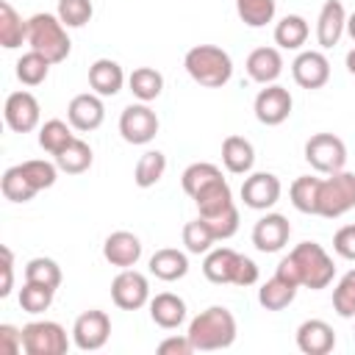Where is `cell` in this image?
Instances as JSON below:
<instances>
[{"label":"cell","instance_id":"1","mask_svg":"<svg viewBox=\"0 0 355 355\" xmlns=\"http://www.w3.org/2000/svg\"><path fill=\"white\" fill-rule=\"evenodd\" d=\"M236 316L225 305H211L200 311L189 322V341L194 344V352H214V349H227L236 341Z\"/></svg>","mask_w":355,"mask_h":355},{"label":"cell","instance_id":"2","mask_svg":"<svg viewBox=\"0 0 355 355\" xmlns=\"http://www.w3.org/2000/svg\"><path fill=\"white\" fill-rule=\"evenodd\" d=\"M183 67H186L189 78L205 89H222L233 75V61H230L227 50H222L216 44H194L186 53Z\"/></svg>","mask_w":355,"mask_h":355},{"label":"cell","instance_id":"3","mask_svg":"<svg viewBox=\"0 0 355 355\" xmlns=\"http://www.w3.org/2000/svg\"><path fill=\"white\" fill-rule=\"evenodd\" d=\"M28 44H31V50L42 53L50 64L67 61V55L72 50L67 25L58 19V14H47V11H39L28 19Z\"/></svg>","mask_w":355,"mask_h":355},{"label":"cell","instance_id":"4","mask_svg":"<svg viewBox=\"0 0 355 355\" xmlns=\"http://www.w3.org/2000/svg\"><path fill=\"white\" fill-rule=\"evenodd\" d=\"M288 258L294 261V269H297V277H300V286L311 288V291H319V288H327L336 277V266H333V258L324 252L322 244L316 241H302L297 244Z\"/></svg>","mask_w":355,"mask_h":355},{"label":"cell","instance_id":"5","mask_svg":"<svg viewBox=\"0 0 355 355\" xmlns=\"http://www.w3.org/2000/svg\"><path fill=\"white\" fill-rule=\"evenodd\" d=\"M355 208V172H333L319 183V214L324 219H338Z\"/></svg>","mask_w":355,"mask_h":355},{"label":"cell","instance_id":"6","mask_svg":"<svg viewBox=\"0 0 355 355\" xmlns=\"http://www.w3.org/2000/svg\"><path fill=\"white\" fill-rule=\"evenodd\" d=\"M22 349L25 355H64L69 349V338L58 322H28L22 327Z\"/></svg>","mask_w":355,"mask_h":355},{"label":"cell","instance_id":"7","mask_svg":"<svg viewBox=\"0 0 355 355\" xmlns=\"http://www.w3.org/2000/svg\"><path fill=\"white\" fill-rule=\"evenodd\" d=\"M305 161L322 175L341 172L347 164V144L333 133H313L305 141Z\"/></svg>","mask_w":355,"mask_h":355},{"label":"cell","instance_id":"8","mask_svg":"<svg viewBox=\"0 0 355 355\" xmlns=\"http://www.w3.org/2000/svg\"><path fill=\"white\" fill-rule=\"evenodd\" d=\"M119 133L128 144H150L158 133V116L147 103H133L119 114Z\"/></svg>","mask_w":355,"mask_h":355},{"label":"cell","instance_id":"9","mask_svg":"<svg viewBox=\"0 0 355 355\" xmlns=\"http://www.w3.org/2000/svg\"><path fill=\"white\" fill-rule=\"evenodd\" d=\"M108 336H111V319H108L105 311H97V308L83 311L75 319V324H72V341L83 352L103 349L105 341H108Z\"/></svg>","mask_w":355,"mask_h":355},{"label":"cell","instance_id":"10","mask_svg":"<svg viewBox=\"0 0 355 355\" xmlns=\"http://www.w3.org/2000/svg\"><path fill=\"white\" fill-rule=\"evenodd\" d=\"M111 300L122 311H139L150 302V283L136 269H122L111 280Z\"/></svg>","mask_w":355,"mask_h":355},{"label":"cell","instance_id":"11","mask_svg":"<svg viewBox=\"0 0 355 355\" xmlns=\"http://www.w3.org/2000/svg\"><path fill=\"white\" fill-rule=\"evenodd\" d=\"M291 105H294V100H291L288 89H283V86H277V83H269L266 89H261V92L255 94L252 111H255V119H258L261 125L275 128V125H283V122L288 119Z\"/></svg>","mask_w":355,"mask_h":355},{"label":"cell","instance_id":"12","mask_svg":"<svg viewBox=\"0 0 355 355\" xmlns=\"http://www.w3.org/2000/svg\"><path fill=\"white\" fill-rule=\"evenodd\" d=\"M3 116H6V125L14 133H31V130L39 128L42 108H39V100L31 92H11L6 97Z\"/></svg>","mask_w":355,"mask_h":355},{"label":"cell","instance_id":"13","mask_svg":"<svg viewBox=\"0 0 355 355\" xmlns=\"http://www.w3.org/2000/svg\"><path fill=\"white\" fill-rule=\"evenodd\" d=\"M280 178L272 172H252L241 183V200L252 211H266L280 200Z\"/></svg>","mask_w":355,"mask_h":355},{"label":"cell","instance_id":"14","mask_svg":"<svg viewBox=\"0 0 355 355\" xmlns=\"http://www.w3.org/2000/svg\"><path fill=\"white\" fill-rule=\"evenodd\" d=\"M291 75H294L297 86H302V89H322L330 80V61L319 50H305L294 58Z\"/></svg>","mask_w":355,"mask_h":355},{"label":"cell","instance_id":"15","mask_svg":"<svg viewBox=\"0 0 355 355\" xmlns=\"http://www.w3.org/2000/svg\"><path fill=\"white\" fill-rule=\"evenodd\" d=\"M291 236V225L283 214H266L252 227V244L258 252H277L286 247Z\"/></svg>","mask_w":355,"mask_h":355},{"label":"cell","instance_id":"16","mask_svg":"<svg viewBox=\"0 0 355 355\" xmlns=\"http://www.w3.org/2000/svg\"><path fill=\"white\" fill-rule=\"evenodd\" d=\"M67 119L75 130L86 133V130H97L105 119V105L100 100V94H75L67 105Z\"/></svg>","mask_w":355,"mask_h":355},{"label":"cell","instance_id":"17","mask_svg":"<svg viewBox=\"0 0 355 355\" xmlns=\"http://www.w3.org/2000/svg\"><path fill=\"white\" fill-rule=\"evenodd\" d=\"M103 258L111 263V266H119V269H130L139 263L141 258V241L136 233L130 230H116L111 233L105 241H103Z\"/></svg>","mask_w":355,"mask_h":355},{"label":"cell","instance_id":"18","mask_svg":"<svg viewBox=\"0 0 355 355\" xmlns=\"http://www.w3.org/2000/svg\"><path fill=\"white\" fill-rule=\"evenodd\" d=\"M297 347L305 355H327L336 347V333L324 319H305L297 327Z\"/></svg>","mask_w":355,"mask_h":355},{"label":"cell","instance_id":"19","mask_svg":"<svg viewBox=\"0 0 355 355\" xmlns=\"http://www.w3.org/2000/svg\"><path fill=\"white\" fill-rule=\"evenodd\" d=\"M347 31V11H344V3L341 0H327L319 11V19H316V42L327 50L333 44H338L341 33Z\"/></svg>","mask_w":355,"mask_h":355},{"label":"cell","instance_id":"20","mask_svg":"<svg viewBox=\"0 0 355 355\" xmlns=\"http://www.w3.org/2000/svg\"><path fill=\"white\" fill-rule=\"evenodd\" d=\"M283 72V55L277 47H258L247 55V75L261 83V86H269L280 78Z\"/></svg>","mask_w":355,"mask_h":355},{"label":"cell","instance_id":"21","mask_svg":"<svg viewBox=\"0 0 355 355\" xmlns=\"http://www.w3.org/2000/svg\"><path fill=\"white\" fill-rule=\"evenodd\" d=\"M122 83H125V72L114 58H97L89 67V86L94 89V94L114 97L122 92Z\"/></svg>","mask_w":355,"mask_h":355},{"label":"cell","instance_id":"22","mask_svg":"<svg viewBox=\"0 0 355 355\" xmlns=\"http://www.w3.org/2000/svg\"><path fill=\"white\" fill-rule=\"evenodd\" d=\"M239 258L241 252L230 250V247H216V250H208L205 261H202V275L216 283V286H225V283H233L236 280V269H239Z\"/></svg>","mask_w":355,"mask_h":355},{"label":"cell","instance_id":"23","mask_svg":"<svg viewBox=\"0 0 355 355\" xmlns=\"http://www.w3.org/2000/svg\"><path fill=\"white\" fill-rule=\"evenodd\" d=\"M150 319L164 330H175L186 319V302L172 291H161L150 300Z\"/></svg>","mask_w":355,"mask_h":355},{"label":"cell","instance_id":"24","mask_svg":"<svg viewBox=\"0 0 355 355\" xmlns=\"http://www.w3.org/2000/svg\"><path fill=\"white\" fill-rule=\"evenodd\" d=\"M222 164L233 175H247L255 164V147L244 136H227L222 141Z\"/></svg>","mask_w":355,"mask_h":355},{"label":"cell","instance_id":"25","mask_svg":"<svg viewBox=\"0 0 355 355\" xmlns=\"http://www.w3.org/2000/svg\"><path fill=\"white\" fill-rule=\"evenodd\" d=\"M186 272H189V258H186V252H180L175 247L155 250L150 258V275H155L164 283L180 280V277H186Z\"/></svg>","mask_w":355,"mask_h":355},{"label":"cell","instance_id":"26","mask_svg":"<svg viewBox=\"0 0 355 355\" xmlns=\"http://www.w3.org/2000/svg\"><path fill=\"white\" fill-rule=\"evenodd\" d=\"M22 42H28V19H22L8 0H0V44L17 50Z\"/></svg>","mask_w":355,"mask_h":355},{"label":"cell","instance_id":"27","mask_svg":"<svg viewBox=\"0 0 355 355\" xmlns=\"http://www.w3.org/2000/svg\"><path fill=\"white\" fill-rule=\"evenodd\" d=\"M222 180V169L216 164H208V161H197V164H189L180 175V183H183V191L194 200L202 189H208L211 183Z\"/></svg>","mask_w":355,"mask_h":355},{"label":"cell","instance_id":"28","mask_svg":"<svg viewBox=\"0 0 355 355\" xmlns=\"http://www.w3.org/2000/svg\"><path fill=\"white\" fill-rule=\"evenodd\" d=\"M294 297H297V286L288 283V280H283V277H277V275L269 277L258 288V302L266 311H283V308H288L294 302Z\"/></svg>","mask_w":355,"mask_h":355},{"label":"cell","instance_id":"29","mask_svg":"<svg viewBox=\"0 0 355 355\" xmlns=\"http://www.w3.org/2000/svg\"><path fill=\"white\" fill-rule=\"evenodd\" d=\"M308 39V22L300 14H286L275 25V44L280 50H300Z\"/></svg>","mask_w":355,"mask_h":355},{"label":"cell","instance_id":"30","mask_svg":"<svg viewBox=\"0 0 355 355\" xmlns=\"http://www.w3.org/2000/svg\"><path fill=\"white\" fill-rule=\"evenodd\" d=\"M194 202H197L200 216H214V214H219V211L236 205V202H233V191H230V186H227L225 178L216 180V183H211L208 189H202V191L194 197Z\"/></svg>","mask_w":355,"mask_h":355},{"label":"cell","instance_id":"31","mask_svg":"<svg viewBox=\"0 0 355 355\" xmlns=\"http://www.w3.org/2000/svg\"><path fill=\"white\" fill-rule=\"evenodd\" d=\"M92 147L83 141V139H72L58 155H55V164H58V169L61 172H67V175H80V172H86L89 166H92Z\"/></svg>","mask_w":355,"mask_h":355},{"label":"cell","instance_id":"32","mask_svg":"<svg viewBox=\"0 0 355 355\" xmlns=\"http://www.w3.org/2000/svg\"><path fill=\"white\" fill-rule=\"evenodd\" d=\"M128 86H130L133 97H139L141 103H150L164 92V75L153 67H139V69L130 72Z\"/></svg>","mask_w":355,"mask_h":355},{"label":"cell","instance_id":"33","mask_svg":"<svg viewBox=\"0 0 355 355\" xmlns=\"http://www.w3.org/2000/svg\"><path fill=\"white\" fill-rule=\"evenodd\" d=\"M319 178H311V175H302L291 183L288 189V197H291V205L300 211V214H319Z\"/></svg>","mask_w":355,"mask_h":355},{"label":"cell","instance_id":"34","mask_svg":"<svg viewBox=\"0 0 355 355\" xmlns=\"http://www.w3.org/2000/svg\"><path fill=\"white\" fill-rule=\"evenodd\" d=\"M166 172V155L161 150H147L139 161H136V169H133V180L139 189H150L155 186Z\"/></svg>","mask_w":355,"mask_h":355},{"label":"cell","instance_id":"35","mask_svg":"<svg viewBox=\"0 0 355 355\" xmlns=\"http://www.w3.org/2000/svg\"><path fill=\"white\" fill-rule=\"evenodd\" d=\"M75 139L72 133V125H67L64 119H47L42 128H39V147L50 155H58L69 141Z\"/></svg>","mask_w":355,"mask_h":355},{"label":"cell","instance_id":"36","mask_svg":"<svg viewBox=\"0 0 355 355\" xmlns=\"http://www.w3.org/2000/svg\"><path fill=\"white\" fill-rule=\"evenodd\" d=\"M0 189H3V197H6L8 202H28V200H33V197L39 194V191L31 186V180L25 178V172H22L19 164H17V166H8V169L3 172Z\"/></svg>","mask_w":355,"mask_h":355},{"label":"cell","instance_id":"37","mask_svg":"<svg viewBox=\"0 0 355 355\" xmlns=\"http://www.w3.org/2000/svg\"><path fill=\"white\" fill-rule=\"evenodd\" d=\"M50 67H53V64H50L42 53L28 50V53L17 61V78H19V83H25V86H39V83L47 80Z\"/></svg>","mask_w":355,"mask_h":355},{"label":"cell","instance_id":"38","mask_svg":"<svg viewBox=\"0 0 355 355\" xmlns=\"http://www.w3.org/2000/svg\"><path fill=\"white\" fill-rule=\"evenodd\" d=\"M53 297H55V288L25 280V286L19 288V308L25 313H44L53 305Z\"/></svg>","mask_w":355,"mask_h":355},{"label":"cell","instance_id":"39","mask_svg":"<svg viewBox=\"0 0 355 355\" xmlns=\"http://www.w3.org/2000/svg\"><path fill=\"white\" fill-rule=\"evenodd\" d=\"M275 0H236V11L244 25L250 28H263L266 22L275 19Z\"/></svg>","mask_w":355,"mask_h":355},{"label":"cell","instance_id":"40","mask_svg":"<svg viewBox=\"0 0 355 355\" xmlns=\"http://www.w3.org/2000/svg\"><path fill=\"white\" fill-rule=\"evenodd\" d=\"M214 241H216V236H214V230L205 225V219H191V222H186L183 225V244H186V250L191 252V255H200V252H208L211 247H214Z\"/></svg>","mask_w":355,"mask_h":355},{"label":"cell","instance_id":"41","mask_svg":"<svg viewBox=\"0 0 355 355\" xmlns=\"http://www.w3.org/2000/svg\"><path fill=\"white\" fill-rule=\"evenodd\" d=\"M25 280L31 283H42V286H50V288H58L61 286V266L53 261V258H31L25 263Z\"/></svg>","mask_w":355,"mask_h":355},{"label":"cell","instance_id":"42","mask_svg":"<svg viewBox=\"0 0 355 355\" xmlns=\"http://www.w3.org/2000/svg\"><path fill=\"white\" fill-rule=\"evenodd\" d=\"M19 166H22L25 178L31 180V186H33L36 191L50 189V186L55 183V178H58V164L44 161V158H31V161H22Z\"/></svg>","mask_w":355,"mask_h":355},{"label":"cell","instance_id":"43","mask_svg":"<svg viewBox=\"0 0 355 355\" xmlns=\"http://www.w3.org/2000/svg\"><path fill=\"white\" fill-rule=\"evenodd\" d=\"M333 308L341 319H352L355 316V269H349L338 286L333 288Z\"/></svg>","mask_w":355,"mask_h":355},{"label":"cell","instance_id":"44","mask_svg":"<svg viewBox=\"0 0 355 355\" xmlns=\"http://www.w3.org/2000/svg\"><path fill=\"white\" fill-rule=\"evenodd\" d=\"M55 14L67 28H83L94 14V6L92 0H58Z\"/></svg>","mask_w":355,"mask_h":355},{"label":"cell","instance_id":"45","mask_svg":"<svg viewBox=\"0 0 355 355\" xmlns=\"http://www.w3.org/2000/svg\"><path fill=\"white\" fill-rule=\"evenodd\" d=\"M200 219H205V225L214 230L216 241H225V239L236 236V230H239V208L236 205H230L214 216H200Z\"/></svg>","mask_w":355,"mask_h":355},{"label":"cell","instance_id":"46","mask_svg":"<svg viewBox=\"0 0 355 355\" xmlns=\"http://www.w3.org/2000/svg\"><path fill=\"white\" fill-rule=\"evenodd\" d=\"M333 250L347 258V261H355V225H344L336 230L333 236Z\"/></svg>","mask_w":355,"mask_h":355},{"label":"cell","instance_id":"47","mask_svg":"<svg viewBox=\"0 0 355 355\" xmlns=\"http://www.w3.org/2000/svg\"><path fill=\"white\" fill-rule=\"evenodd\" d=\"M255 283H258V266H255L252 258L241 255V258H239V269H236V280H233V286L247 288V286H255Z\"/></svg>","mask_w":355,"mask_h":355},{"label":"cell","instance_id":"48","mask_svg":"<svg viewBox=\"0 0 355 355\" xmlns=\"http://www.w3.org/2000/svg\"><path fill=\"white\" fill-rule=\"evenodd\" d=\"M158 352L161 355H191L194 344L189 341V336H169L158 344Z\"/></svg>","mask_w":355,"mask_h":355},{"label":"cell","instance_id":"49","mask_svg":"<svg viewBox=\"0 0 355 355\" xmlns=\"http://www.w3.org/2000/svg\"><path fill=\"white\" fill-rule=\"evenodd\" d=\"M0 347L6 355H17L22 349V330L14 324H0Z\"/></svg>","mask_w":355,"mask_h":355},{"label":"cell","instance_id":"50","mask_svg":"<svg viewBox=\"0 0 355 355\" xmlns=\"http://www.w3.org/2000/svg\"><path fill=\"white\" fill-rule=\"evenodd\" d=\"M0 258H3V286H0V297H8L14 288V252L8 247H0Z\"/></svg>","mask_w":355,"mask_h":355},{"label":"cell","instance_id":"51","mask_svg":"<svg viewBox=\"0 0 355 355\" xmlns=\"http://www.w3.org/2000/svg\"><path fill=\"white\" fill-rule=\"evenodd\" d=\"M347 33H349V39L355 42V11L347 17Z\"/></svg>","mask_w":355,"mask_h":355},{"label":"cell","instance_id":"52","mask_svg":"<svg viewBox=\"0 0 355 355\" xmlns=\"http://www.w3.org/2000/svg\"><path fill=\"white\" fill-rule=\"evenodd\" d=\"M347 69H349V75H355V47L347 53Z\"/></svg>","mask_w":355,"mask_h":355}]
</instances>
